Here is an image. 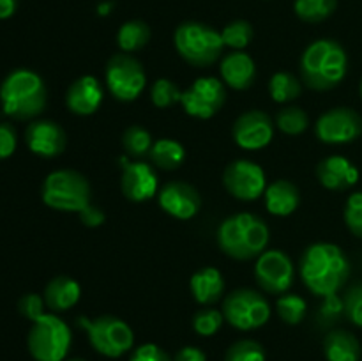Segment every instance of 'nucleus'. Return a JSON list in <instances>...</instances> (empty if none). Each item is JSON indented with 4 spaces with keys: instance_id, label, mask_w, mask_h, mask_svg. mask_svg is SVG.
<instances>
[{
    "instance_id": "obj_1",
    "label": "nucleus",
    "mask_w": 362,
    "mask_h": 361,
    "mask_svg": "<svg viewBox=\"0 0 362 361\" xmlns=\"http://www.w3.org/2000/svg\"><path fill=\"white\" fill-rule=\"evenodd\" d=\"M299 275L315 296L338 294L350 276V260L345 251L332 243H315L304 250Z\"/></svg>"
},
{
    "instance_id": "obj_2",
    "label": "nucleus",
    "mask_w": 362,
    "mask_h": 361,
    "mask_svg": "<svg viewBox=\"0 0 362 361\" xmlns=\"http://www.w3.org/2000/svg\"><path fill=\"white\" fill-rule=\"evenodd\" d=\"M349 71L345 48L334 39H318L304 50L300 57V74L313 91H331L338 87Z\"/></svg>"
},
{
    "instance_id": "obj_3",
    "label": "nucleus",
    "mask_w": 362,
    "mask_h": 361,
    "mask_svg": "<svg viewBox=\"0 0 362 361\" xmlns=\"http://www.w3.org/2000/svg\"><path fill=\"white\" fill-rule=\"evenodd\" d=\"M269 227L260 216L237 212L223 219L218 229V244L221 251L235 260L258 258L267 250Z\"/></svg>"
},
{
    "instance_id": "obj_4",
    "label": "nucleus",
    "mask_w": 362,
    "mask_h": 361,
    "mask_svg": "<svg viewBox=\"0 0 362 361\" xmlns=\"http://www.w3.org/2000/svg\"><path fill=\"white\" fill-rule=\"evenodd\" d=\"M0 103L6 115L16 120H28L42 113L48 103V91L37 73L16 69L0 85Z\"/></svg>"
},
{
    "instance_id": "obj_5",
    "label": "nucleus",
    "mask_w": 362,
    "mask_h": 361,
    "mask_svg": "<svg viewBox=\"0 0 362 361\" xmlns=\"http://www.w3.org/2000/svg\"><path fill=\"white\" fill-rule=\"evenodd\" d=\"M173 45L177 53L194 67H207L221 57V32L200 21H184L175 28Z\"/></svg>"
},
{
    "instance_id": "obj_6",
    "label": "nucleus",
    "mask_w": 362,
    "mask_h": 361,
    "mask_svg": "<svg viewBox=\"0 0 362 361\" xmlns=\"http://www.w3.org/2000/svg\"><path fill=\"white\" fill-rule=\"evenodd\" d=\"M41 198L48 207L62 212H80L90 204V184L83 173L62 168L48 173Z\"/></svg>"
},
{
    "instance_id": "obj_7",
    "label": "nucleus",
    "mask_w": 362,
    "mask_h": 361,
    "mask_svg": "<svg viewBox=\"0 0 362 361\" xmlns=\"http://www.w3.org/2000/svg\"><path fill=\"white\" fill-rule=\"evenodd\" d=\"M73 335L59 315L45 314L32 322L27 336L30 356L35 361H64L71 349Z\"/></svg>"
},
{
    "instance_id": "obj_8",
    "label": "nucleus",
    "mask_w": 362,
    "mask_h": 361,
    "mask_svg": "<svg viewBox=\"0 0 362 361\" xmlns=\"http://www.w3.org/2000/svg\"><path fill=\"white\" fill-rule=\"evenodd\" d=\"M78 326L85 329L95 353L106 357H120L133 349L134 333L127 322L113 315H99L95 319L78 317Z\"/></svg>"
},
{
    "instance_id": "obj_9",
    "label": "nucleus",
    "mask_w": 362,
    "mask_h": 361,
    "mask_svg": "<svg viewBox=\"0 0 362 361\" xmlns=\"http://www.w3.org/2000/svg\"><path fill=\"white\" fill-rule=\"evenodd\" d=\"M223 315L232 328L251 331L265 326L271 319L267 297L253 289H237L223 301Z\"/></svg>"
},
{
    "instance_id": "obj_10",
    "label": "nucleus",
    "mask_w": 362,
    "mask_h": 361,
    "mask_svg": "<svg viewBox=\"0 0 362 361\" xmlns=\"http://www.w3.org/2000/svg\"><path fill=\"white\" fill-rule=\"evenodd\" d=\"M106 85L113 98L131 103L144 92L147 74L140 60L131 53H117L106 64Z\"/></svg>"
},
{
    "instance_id": "obj_11",
    "label": "nucleus",
    "mask_w": 362,
    "mask_h": 361,
    "mask_svg": "<svg viewBox=\"0 0 362 361\" xmlns=\"http://www.w3.org/2000/svg\"><path fill=\"white\" fill-rule=\"evenodd\" d=\"M187 115L194 119H211L226 103V88L221 80L214 76H202L182 92L180 98Z\"/></svg>"
},
{
    "instance_id": "obj_12",
    "label": "nucleus",
    "mask_w": 362,
    "mask_h": 361,
    "mask_svg": "<svg viewBox=\"0 0 362 361\" xmlns=\"http://www.w3.org/2000/svg\"><path fill=\"white\" fill-rule=\"evenodd\" d=\"M223 184L232 197L251 202L260 198L267 190L265 172L251 159H235L223 172Z\"/></svg>"
},
{
    "instance_id": "obj_13",
    "label": "nucleus",
    "mask_w": 362,
    "mask_h": 361,
    "mask_svg": "<svg viewBox=\"0 0 362 361\" xmlns=\"http://www.w3.org/2000/svg\"><path fill=\"white\" fill-rule=\"evenodd\" d=\"M255 278L260 289L267 294H286L293 283V262L285 251L265 250L257 258Z\"/></svg>"
},
{
    "instance_id": "obj_14",
    "label": "nucleus",
    "mask_w": 362,
    "mask_h": 361,
    "mask_svg": "<svg viewBox=\"0 0 362 361\" xmlns=\"http://www.w3.org/2000/svg\"><path fill=\"white\" fill-rule=\"evenodd\" d=\"M315 134L324 144H350L362 134V117L346 106L332 108L318 117Z\"/></svg>"
},
{
    "instance_id": "obj_15",
    "label": "nucleus",
    "mask_w": 362,
    "mask_h": 361,
    "mask_svg": "<svg viewBox=\"0 0 362 361\" xmlns=\"http://www.w3.org/2000/svg\"><path fill=\"white\" fill-rule=\"evenodd\" d=\"M233 142L246 151H260L267 147L274 137V122L262 110H247L237 117L233 124Z\"/></svg>"
},
{
    "instance_id": "obj_16",
    "label": "nucleus",
    "mask_w": 362,
    "mask_h": 361,
    "mask_svg": "<svg viewBox=\"0 0 362 361\" xmlns=\"http://www.w3.org/2000/svg\"><path fill=\"white\" fill-rule=\"evenodd\" d=\"M122 161V176H120V190L124 197L131 202L151 200L158 191V173L148 163L141 159L129 161L127 158Z\"/></svg>"
},
{
    "instance_id": "obj_17",
    "label": "nucleus",
    "mask_w": 362,
    "mask_h": 361,
    "mask_svg": "<svg viewBox=\"0 0 362 361\" xmlns=\"http://www.w3.org/2000/svg\"><path fill=\"white\" fill-rule=\"evenodd\" d=\"M159 205L166 214L177 219H191L202 207L200 193L194 186L184 180H172L159 191Z\"/></svg>"
},
{
    "instance_id": "obj_18",
    "label": "nucleus",
    "mask_w": 362,
    "mask_h": 361,
    "mask_svg": "<svg viewBox=\"0 0 362 361\" xmlns=\"http://www.w3.org/2000/svg\"><path fill=\"white\" fill-rule=\"evenodd\" d=\"M25 142L34 154L41 158H57L66 149V131L55 120H34L25 130Z\"/></svg>"
},
{
    "instance_id": "obj_19",
    "label": "nucleus",
    "mask_w": 362,
    "mask_h": 361,
    "mask_svg": "<svg viewBox=\"0 0 362 361\" xmlns=\"http://www.w3.org/2000/svg\"><path fill=\"white\" fill-rule=\"evenodd\" d=\"M103 96H105V92H103L98 78L92 76V74H83L67 88L66 105L76 115L87 117L98 112L103 103Z\"/></svg>"
},
{
    "instance_id": "obj_20",
    "label": "nucleus",
    "mask_w": 362,
    "mask_h": 361,
    "mask_svg": "<svg viewBox=\"0 0 362 361\" xmlns=\"http://www.w3.org/2000/svg\"><path fill=\"white\" fill-rule=\"evenodd\" d=\"M317 177L327 190L345 191L356 186L359 180V170L345 156H329L318 163Z\"/></svg>"
},
{
    "instance_id": "obj_21",
    "label": "nucleus",
    "mask_w": 362,
    "mask_h": 361,
    "mask_svg": "<svg viewBox=\"0 0 362 361\" xmlns=\"http://www.w3.org/2000/svg\"><path fill=\"white\" fill-rule=\"evenodd\" d=\"M223 81L235 91H246L255 84L257 66L246 52H230L219 64Z\"/></svg>"
},
{
    "instance_id": "obj_22",
    "label": "nucleus",
    "mask_w": 362,
    "mask_h": 361,
    "mask_svg": "<svg viewBox=\"0 0 362 361\" xmlns=\"http://www.w3.org/2000/svg\"><path fill=\"white\" fill-rule=\"evenodd\" d=\"M189 289L197 303L209 306L221 299L223 292H225V278L219 269L204 268L191 276Z\"/></svg>"
},
{
    "instance_id": "obj_23",
    "label": "nucleus",
    "mask_w": 362,
    "mask_h": 361,
    "mask_svg": "<svg viewBox=\"0 0 362 361\" xmlns=\"http://www.w3.org/2000/svg\"><path fill=\"white\" fill-rule=\"evenodd\" d=\"M267 211L274 216H290L299 207V188L286 179H278L267 186L264 193Z\"/></svg>"
},
{
    "instance_id": "obj_24",
    "label": "nucleus",
    "mask_w": 362,
    "mask_h": 361,
    "mask_svg": "<svg viewBox=\"0 0 362 361\" xmlns=\"http://www.w3.org/2000/svg\"><path fill=\"white\" fill-rule=\"evenodd\" d=\"M81 287L71 276H55L45 289V303L52 311H66L80 301Z\"/></svg>"
},
{
    "instance_id": "obj_25",
    "label": "nucleus",
    "mask_w": 362,
    "mask_h": 361,
    "mask_svg": "<svg viewBox=\"0 0 362 361\" xmlns=\"http://www.w3.org/2000/svg\"><path fill=\"white\" fill-rule=\"evenodd\" d=\"M324 354L327 361H359L361 343L350 331L332 329L324 338Z\"/></svg>"
},
{
    "instance_id": "obj_26",
    "label": "nucleus",
    "mask_w": 362,
    "mask_h": 361,
    "mask_svg": "<svg viewBox=\"0 0 362 361\" xmlns=\"http://www.w3.org/2000/svg\"><path fill=\"white\" fill-rule=\"evenodd\" d=\"M151 161L161 170H175L179 168L186 158V149L180 142L173 138H159L154 142L148 154Z\"/></svg>"
},
{
    "instance_id": "obj_27",
    "label": "nucleus",
    "mask_w": 362,
    "mask_h": 361,
    "mask_svg": "<svg viewBox=\"0 0 362 361\" xmlns=\"http://www.w3.org/2000/svg\"><path fill=\"white\" fill-rule=\"evenodd\" d=\"M151 39V27L141 20H131L122 23L117 32V45L124 53H133L144 48Z\"/></svg>"
},
{
    "instance_id": "obj_28",
    "label": "nucleus",
    "mask_w": 362,
    "mask_h": 361,
    "mask_svg": "<svg viewBox=\"0 0 362 361\" xmlns=\"http://www.w3.org/2000/svg\"><path fill=\"white\" fill-rule=\"evenodd\" d=\"M338 7V0H296L293 11L306 23H320L327 20Z\"/></svg>"
},
{
    "instance_id": "obj_29",
    "label": "nucleus",
    "mask_w": 362,
    "mask_h": 361,
    "mask_svg": "<svg viewBox=\"0 0 362 361\" xmlns=\"http://www.w3.org/2000/svg\"><path fill=\"white\" fill-rule=\"evenodd\" d=\"M154 145L152 134L145 127L133 124L127 127L122 134V147L131 158L141 159L151 154V149Z\"/></svg>"
},
{
    "instance_id": "obj_30",
    "label": "nucleus",
    "mask_w": 362,
    "mask_h": 361,
    "mask_svg": "<svg viewBox=\"0 0 362 361\" xmlns=\"http://www.w3.org/2000/svg\"><path fill=\"white\" fill-rule=\"evenodd\" d=\"M269 92L276 103H290L299 98L303 87L292 73L279 71V73L272 74L271 81H269Z\"/></svg>"
},
{
    "instance_id": "obj_31",
    "label": "nucleus",
    "mask_w": 362,
    "mask_h": 361,
    "mask_svg": "<svg viewBox=\"0 0 362 361\" xmlns=\"http://www.w3.org/2000/svg\"><path fill=\"white\" fill-rule=\"evenodd\" d=\"M276 126L281 133L296 137V134L304 133L310 126V117L299 106H286V108L279 110L276 115Z\"/></svg>"
},
{
    "instance_id": "obj_32",
    "label": "nucleus",
    "mask_w": 362,
    "mask_h": 361,
    "mask_svg": "<svg viewBox=\"0 0 362 361\" xmlns=\"http://www.w3.org/2000/svg\"><path fill=\"white\" fill-rule=\"evenodd\" d=\"M276 311L281 317L283 322H286L288 326H297L304 321L308 311L306 299L297 294H283L281 297H278L276 301Z\"/></svg>"
},
{
    "instance_id": "obj_33",
    "label": "nucleus",
    "mask_w": 362,
    "mask_h": 361,
    "mask_svg": "<svg viewBox=\"0 0 362 361\" xmlns=\"http://www.w3.org/2000/svg\"><path fill=\"white\" fill-rule=\"evenodd\" d=\"M253 25L246 20H235L226 25L221 30L223 45L232 48L233 52H243L253 39Z\"/></svg>"
},
{
    "instance_id": "obj_34",
    "label": "nucleus",
    "mask_w": 362,
    "mask_h": 361,
    "mask_svg": "<svg viewBox=\"0 0 362 361\" xmlns=\"http://www.w3.org/2000/svg\"><path fill=\"white\" fill-rule=\"evenodd\" d=\"M267 354L257 340H239L232 343L225 354V361H265Z\"/></svg>"
},
{
    "instance_id": "obj_35",
    "label": "nucleus",
    "mask_w": 362,
    "mask_h": 361,
    "mask_svg": "<svg viewBox=\"0 0 362 361\" xmlns=\"http://www.w3.org/2000/svg\"><path fill=\"white\" fill-rule=\"evenodd\" d=\"M180 98H182V92L168 78H159L151 88V101L158 108H170L175 103H179Z\"/></svg>"
},
{
    "instance_id": "obj_36",
    "label": "nucleus",
    "mask_w": 362,
    "mask_h": 361,
    "mask_svg": "<svg viewBox=\"0 0 362 361\" xmlns=\"http://www.w3.org/2000/svg\"><path fill=\"white\" fill-rule=\"evenodd\" d=\"M225 315L216 308H202L193 317V329L200 336H212L221 329Z\"/></svg>"
},
{
    "instance_id": "obj_37",
    "label": "nucleus",
    "mask_w": 362,
    "mask_h": 361,
    "mask_svg": "<svg viewBox=\"0 0 362 361\" xmlns=\"http://www.w3.org/2000/svg\"><path fill=\"white\" fill-rule=\"evenodd\" d=\"M322 299L324 301L317 310V322L322 328H329L345 315V304H343V297H339L338 294H331Z\"/></svg>"
},
{
    "instance_id": "obj_38",
    "label": "nucleus",
    "mask_w": 362,
    "mask_h": 361,
    "mask_svg": "<svg viewBox=\"0 0 362 361\" xmlns=\"http://www.w3.org/2000/svg\"><path fill=\"white\" fill-rule=\"evenodd\" d=\"M345 223L354 236L362 239V191L350 195L346 200Z\"/></svg>"
},
{
    "instance_id": "obj_39",
    "label": "nucleus",
    "mask_w": 362,
    "mask_h": 361,
    "mask_svg": "<svg viewBox=\"0 0 362 361\" xmlns=\"http://www.w3.org/2000/svg\"><path fill=\"white\" fill-rule=\"evenodd\" d=\"M343 304H345V317L352 324L362 328V283H356L346 290Z\"/></svg>"
},
{
    "instance_id": "obj_40",
    "label": "nucleus",
    "mask_w": 362,
    "mask_h": 361,
    "mask_svg": "<svg viewBox=\"0 0 362 361\" xmlns=\"http://www.w3.org/2000/svg\"><path fill=\"white\" fill-rule=\"evenodd\" d=\"M18 310L28 321H37L41 315H45V299L39 294H25L20 301H18Z\"/></svg>"
},
{
    "instance_id": "obj_41",
    "label": "nucleus",
    "mask_w": 362,
    "mask_h": 361,
    "mask_svg": "<svg viewBox=\"0 0 362 361\" xmlns=\"http://www.w3.org/2000/svg\"><path fill=\"white\" fill-rule=\"evenodd\" d=\"M129 361H173L165 349L156 343H144L131 354Z\"/></svg>"
},
{
    "instance_id": "obj_42",
    "label": "nucleus",
    "mask_w": 362,
    "mask_h": 361,
    "mask_svg": "<svg viewBox=\"0 0 362 361\" xmlns=\"http://www.w3.org/2000/svg\"><path fill=\"white\" fill-rule=\"evenodd\" d=\"M16 130L11 124L0 122V159H6L16 151Z\"/></svg>"
},
{
    "instance_id": "obj_43",
    "label": "nucleus",
    "mask_w": 362,
    "mask_h": 361,
    "mask_svg": "<svg viewBox=\"0 0 362 361\" xmlns=\"http://www.w3.org/2000/svg\"><path fill=\"white\" fill-rule=\"evenodd\" d=\"M78 216H80L81 223H83L85 227H90V229H94V227H101L106 219L103 209L95 207V205L92 204H88L87 207L81 209V211L78 212Z\"/></svg>"
},
{
    "instance_id": "obj_44",
    "label": "nucleus",
    "mask_w": 362,
    "mask_h": 361,
    "mask_svg": "<svg viewBox=\"0 0 362 361\" xmlns=\"http://www.w3.org/2000/svg\"><path fill=\"white\" fill-rule=\"evenodd\" d=\"M173 361H207V356L202 349L193 345H186L175 354Z\"/></svg>"
},
{
    "instance_id": "obj_45",
    "label": "nucleus",
    "mask_w": 362,
    "mask_h": 361,
    "mask_svg": "<svg viewBox=\"0 0 362 361\" xmlns=\"http://www.w3.org/2000/svg\"><path fill=\"white\" fill-rule=\"evenodd\" d=\"M18 9V0H0V20H7Z\"/></svg>"
},
{
    "instance_id": "obj_46",
    "label": "nucleus",
    "mask_w": 362,
    "mask_h": 361,
    "mask_svg": "<svg viewBox=\"0 0 362 361\" xmlns=\"http://www.w3.org/2000/svg\"><path fill=\"white\" fill-rule=\"evenodd\" d=\"M112 11H113V2H110V0L98 4V7H95V13H98L99 16H108Z\"/></svg>"
},
{
    "instance_id": "obj_47",
    "label": "nucleus",
    "mask_w": 362,
    "mask_h": 361,
    "mask_svg": "<svg viewBox=\"0 0 362 361\" xmlns=\"http://www.w3.org/2000/svg\"><path fill=\"white\" fill-rule=\"evenodd\" d=\"M64 361H85V360H81V357H69V360H64Z\"/></svg>"
},
{
    "instance_id": "obj_48",
    "label": "nucleus",
    "mask_w": 362,
    "mask_h": 361,
    "mask_svg": "<svg viewBox=\"0 0 362 361\" xmlns=\"http://www.w3.org/2000/svg\"><path fill=\"white\" fill-rule=\"evenodd\" d=\"M361 96H362V81H361Z\"/></svg>"
}]
</instances>
